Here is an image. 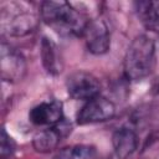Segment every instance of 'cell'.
<instances>
[{
    "label": "cell",
    "mask_w": 159,
    "mask_h": 159,
    "mask_svg": "<svg viewBox=\"0 0 159 159\" xmlns=\"http://www.w3.org/2000/svg\"><path fill=\"white\" fill-rule=\"evenodd\" d=\"M42 21L62 36H82L88 19L67 1H43L40 6Z\"/></svg>",
    "instance_id": "cell-1"
},
{
    "label": "cell",
    "mask_w": 159,
    "mask_h": 159,
    "mask_svg": "<svg viewBox=\"0 0 159 159\" xmlns=\"http://www.w3.org/2000/svg\"><path fill=\"white\" fill-rule=\"evenodd\" d=\"M155 67V42L148 35L137 36L124 56L123 73L128 81H140L148 77Z\"/></svg>",
    "instance_id": "cell-2"
},
{
    "label": "cell",
    "mask_w": 159,
    "mask_h": 159,
    "mask_svg": "<svg viewBox=\"0 0 159 159\" xmlns=\"http://www.w3.org/2000/svg\"><path fill=\"white\" fill-rule=\"evenodd\" d=\"M37 26V16L24 4L11 2L1 9V29L9 36L22 37Z\"/></svg>",
    "instance_id": "cell-3"
},
{
    "label": "cell",
    "mask_w": 159,
    "mask_h": 159,
    "mask_svg": "<svg viewBox=\"0 0 159 159\" xmlns=\"http://www.w3.org/2000/svg\"><path fill=\"white\" fill-rule=\"evenodd\" d=\"M66 89L70 97L77 101H89L101 96L98 78L87 71H76L66 80Z\"/></svg>",
    "instance_id": "cell-4"
},
{
    "label": "cell",
    "mask_w": 159,
    "mask_h": 159,
    "mask_svg": "<svg viewBox=\"0 0 159 159\" xmlns=\"http://www.w3.org/2000/svg\"><path fill=\"white\" fill-rule=\"evenodd\" d=\"M116 116V104L102 96L87 101L78 111L76 120L80 125L101 123L112 119Z\"/></svg>",
    "instance_id": "cell-5"
},
{
    "label": "cell",
    "mask_w": 159,
    "mask_h": 159,
    "mask_svg": "<svg viewBox=\"0 0 159 159\" xmlns=\"http://www.w3.org/2000/svg\"><path fill=\"white\" fill-rule=\"evenodd\" d=\"M0 71L1 78L7 82H17L22 80L26 73L25 57L5 41L1 42L0 50Z\"/></svg>",
    "instance_id": "cell-6"
},
{
    "label": "cell",
    "mask_w": 159,
    "mask_h": 159,
    "mask_svg": "<svg viewBox=\"0 0 159 159\" xmlns=\"http://www.w3.org/2000/svg\"><path fill=\"white\" fill-rule=\"evenodd\" d=\"M82 37L84 39L87 50L93 55H104L111 47V32L107 22L102 19L89 20Z\"/></svg>",
    "instance_id": "cell-7"
},
{
    "label": "cell",
    "mask_w": 159,
    "mask_h": 159,
    "mask_svg": "<svg viewBox=\"0 0 159 159\" xmlns=\"http://www.w3.org/2000/svg\"><path fill=\"white\" fill-rule=\"evenodd\" d=\"M71 129H72L71 124L63 118L58 124L37 132L34 135L32 145L36 152L50 153L53 149H56L60 142L71 133Z\"/></svg>",
    "instance_id": "cell-8"
},
{
    "label": "cell",
    "mask_w": 159,
    "mask_h": 159,
    "mask_svg": "<svg viewBox=\"0 0 159 159\" xmlns=\"http://www.w3.org/2000/svg\"><path fill=\"white\" fill-rule=\"evenodd\" d=\"M29 119L37 127H53L63 119V106L56 99L41 102L30 109Z\"/></svg>",
    "instance_id": "cell-9"
},
{
    "label": "cell",
    "mask_w": 159,
    "mask_h": 159,
    "mask_svg": "<svg viewBox=\"0 0 159 159\" xmlns=\"http://www.w3.org/2000/svg\"><path fill=\"white\" fill-rule=\"evenodd\" d=\"M138 135L137 132L128 127L123 125L118 128L112 137V144L114 149V154L118 159H127L130 157L138 148Z\"/></svg>",
    "instance_id": "cell-10"
},
{
    "label": "cell",
    "mask_w": 159,
    "mask_h": 159,
    "mask_svg": "<svg viewBox=\"0 0 159 159\" xmlns=\"http://www.w3.org/2000/svg\"><path fill=\"white\" fill-rule=\"evenodd\" d=\"M40 56H41L42 66L48 75L56 76V75L61 73L62 66H63L62 60H61V55L58 52L56 43L46 36H43L41 40Z\"/></svg>",
    "instance_id": "cell-11"
},
{
    "label": "cell",
    "mask_w": 159,
    "mask_h": 159,
    "mask_svg": "<svg viewBox=\"0 0 159 159\" xmlns=\"http://www.w3.org/2000/svg\"><path fill=\"white\" fill-rule=\"evenodd\" d=\"M135 11L147 30L159 34V1H139Z\"/></svg>",
    "instance_id": "cell-12"
},
{
    "label": "cell",
    "mask_w": 159,
    "mask_h": 159,
    "mask_svg": "<svg viewBox=\"0 0 159 159\" xmlns=\"http://www.w3.org/2000/svg\"><path fill=\"white\" fill-rule=\"evenodd\" d=\"M53 159H99V155L93 145L75 144L57 152Z\"/></svg>",
    "instance_id": "cell-13"
},
{
    "label": "cell",
    "mask_w": 159,
    "mask_h": 159,
    "mask_svg": "<svg viewBox=\"0 0 159 159\" xmlns=\"http://www.w3.org/2000/svg\"><path fill=\"white\" fill-rule=\"evenodd\" d=\"M15 150V143L12 138L6 133L5 128L1 129V137H0V155L1 159H9Z\"/></svg>",
    "instance_id": "cell-14"
}]
</instances>
